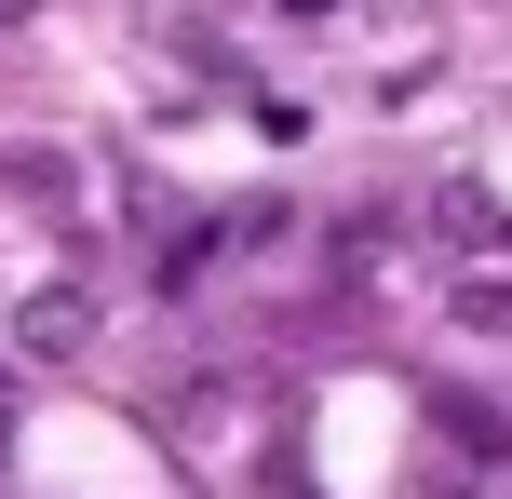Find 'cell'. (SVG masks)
<instances>
[{
  "label": "cell",
  "mask_w": 512,
  "mask_h": 499,
  "mask_svg": "<svg viewBox=\"0 0 512 499\" xmlns=\"http://www.w3.org/2000/svg\"><path fill=\"white\" fill-rule=\"evenodd\" d=\"M418 230L445 243V257H512V203L486 176H432V203H418Z\"/></svg>",
  "instance_id": "obj_1"
},
{
  "label": "cell",
  "mask_w": 512,
  "mask_h": 499,
  "mask_svg": "<svg viewBox=\"0 0 512 499\" xmlns=\"http://www.w3.org/2000/svg\"><path fill=\"white\" fill-rule=\"evenodd\" d=\"M445 324H459V338H512V257H472L459 297H445Z\"/></svg>",
  "instance_id": "obj_2"
},
{
  "label": "cell",
  "mask_w": 512,
  "mask_h": 499,
  "mask_svg": "<svg viewBox=\"0 0 512 499\" xmlns=\"http://www.w3.org/2000/svg\"><path fill=\"white\" fill-rule=\"evenodd\" d=\"M432 432H445L459 459H486V473L512 459V419H499V405H472V392H432Z\"/></svg>",
  "instance_id": "obj_3"
},
{
  "label": "cell",
  "mask_w": 512,
  "mask_h": 499,
  "mask_svg": "<svg viewBox=\"0 0 512 499\" xmlns=\"http://www.w3.org/2000/svg\"><path fill=\"white\" fill-rule=\"evenodd\" d=\"M81 338H95V297H81V284H41V297H27V351H81Z\"/></svg>",
  "instance_id": "obj_4"
},
{
  "label": "cell",
  "mask_w": 512,
  "mask_h": 499,
  "mask_svg": "<svg viewBox=\"0 0 512 499\" xmlns=\"http://www.w3.org/2000/svg\"><path fill=\"white\" fill-rule=\"evenodd\" d=\"M270 14H297V27H324V14H337V0H270Z\"/></svg>",
  "instance_id": "obj_5"
},
{
  "label": "cell",
  "mask_w": 512,
  "mask_h": 499,
  "mask_svg": "<svg viewBox=\"0 0 512 499\" xmlns=\"http://www.w3.org/2000/svg\"><path fill=\"white\" fill-rule=\"evenodd\" d=\"M14 14H27V0H0V27H14Z\"/></svg>",
  "instance_id": "obj_6"
},
{
  "label": "cell",
  "mask_w": 512,
  "mask_h": 499,
  "mask_svg": "<svg viewBox=\"0 0 512 499\" xmlns=\"http://www.w3.org/2000/svg\"><path fill=\"white\" fill-rule=\"evenodd\" d=\"M0 459H14V419H0Z\"/></svg>",
  "instance_id": "obj_7"
}]
</instances>
